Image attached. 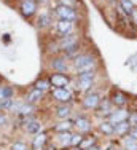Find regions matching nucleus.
<instances>
[{"mask_svg": "<svg viewBox=\"0 0 137 150\" xmlns=\"http://www.w3.org/2000/svg\"><path fill=\"white\" fill-rule=\"evenodd\" d=\"M93 80H94V72L88 70V72H80L78 75V85H80V90L88 91L93 86Z\"/></svg>", "mask_w": 137, "mask_h": 150, "instance_id": "nucleus-2", "label": "nucleus"}, {"mask_svg": "<svg viewBox=\"0 0 137 150\" xmlns=\"http://www.w3.org/2000/svg\"><path fill=\"white\" fill-rule=\"evenodd\" d=\"M26 129H27V133H30V134H40V131H42V125L38 123V121H30V123H27L26 125Z\"/></svg>", "mask_w": 137, "mask_h": 150, "instance_id": "nucleus-17", "label": "nucleus"}, {"mask_svg": "<svg viewBox=\"0 0 137 150\" xmlns=\"http://www.w3.org/2000/svg\"><path fill=\"white\" fill-rule=\"evenodd\" d=\"M72 150H83V149H80V147H73Z\"/></svg>", "mask_w": 137, "mask_h": 150, "instance_id": "nucleus-37", "label": "nucleus"}, {"mask_svg": "<svg viewBox=\"0 0 137 150\" xmlns=\"http://www.w3.org/2000/svg\"><path fill=\"white\" fill-rule=\"evenodd\" d=\"M42 98H43V91L34 90V91H30L27 94V102H37V101H40Z\"/></svg>", "mask_w": 137, "mask_h": 150, "instance_id": "nucleus-20", "label": "nucleus"}, {"mask_svg": "<svg viewBox=\"0 0 137 150\" xmlns=\"http://www.w3.org/2000/svg\"><path fill=\"white\" fill-rule=\"evenodd\" d=\"M118 5H120V10H123L126 15H131L132 10L136 8V5L132 3V0H118Z\"/></svg>", "mask_w": 137, "mask_h": 150, "instance_id": "nucleus-14", "label": "nucleus"}, {"mask_svg": "<svg viewBox=\"0 0 137 150\" xmlns=\"http://www.w3.org/2000/svg\"><path fill=\"white\" fill-rule=\"evenodd\" d=\"M53 98L59 102H68L72 99V94L67 88H54L53 90Z\"/></svg>", "mask_w": 137, "mask_h": 150, "instance_id": "nucleus-7", "label": "nucleus"}, {"mask_svg": "<svg viewBox=\"0 0 137 150\" xmlns=\"http://www.w3.org/2000/svg\"><path fill=\"white\" fill-rule=\"evenodd\" d=\"M124 149L126 150H137V141L132 139L131 136H128V137L124 139Z\"/></svg>", "mask_w": 137, "mask_h": 150, "instance_id": "nucleus-24", "label": "nucleus"}, {"mask_svg": "<svg viewBox=\"0 0 137 150\" xmlns=\"http://www.w3.org/2000/svg\"><path fill=\"white\" fill-rule=\"evenodd\" d=\"M57 32L62 35H67L72 32V21H67V19H59L57 23Z\"/></svg>", "mask_w": 137, "mask_h": 150, "instance_id": "nucleus-12", "label": "nucleus"}, {"mask_svg": "<svg viewBox=\"0 0 137 150\" xmlns=\"http://www.w3.org/2000/svg\"><path fill=\"white\" fill-rule=\"evenodd\" d=\"M49 83L54 88H66L68 85V77L64 74H53L49 78Z\"/></svg>", "mask_w": 137, "mask_h": 150, "instance_id": "nucleus-5", "label": "nucleus"}, {"mask_svg": "<svg viewBox=\"0 0 137 150\" xmlns=\"http://www.w3.org/2000/svg\"><path fill=\"white\" fill-rule=\"evenodd\" d=\"M75 126H77L78 133H89L93 128L91 121H89L88 118H85V117H78L77 121H75Z\"/></svg>", "mask_w": 137, "mask_h": 150, "instance_id": "nucleus-9", "label": "nucleus"}, {"mask_svg": "<svg viewBox=\"0 0 137 150\" xmlns=\"http://www.w3.org/2000/svg\"><path fill=\"white\" fill-rule=\"evenodd\" d=\"M32 112H34V105L32 104H21L19 110H18L19 115H30Z\"/></svg>", "mask_w": 137, "mask_h": 150, "instance_id": "nucleus-25", "label": "nucleus"}, {"mask_svg": "<svg viewBox=\"0 0 137 150\" xmlns=\"http://www.w3.org/2000/svg\"><path fill=\"white\" fill-rule=\"evenodd\" d=\"M59 141H61V144L62 145H68L70 144V141H72V134L68 133H59Z\"/></svg>", "mask_w": 137, "mask_h": 150, "instance_id": "nucleus-28", "label": "nucleus"}, {"mask_svg": "<svg viewBox=\"0 0 137 150\" xmlns=\"http://www.w3.org/2000/svg\"><path fill=\"white\" fill-rule=\"evenodd\" d=\"M5 121H6V118H5V117H3V115H2V113H0V125H3V123H5Z\"/></svg>", "mask_w": 137, "mask_h": 150, "instance_id": "nucleus-35", "label": "nucleus"}, {"mask_svg": "<svg viewBox=\"0 0 137 150\" xmlns=\"http://www.w3.org/2000/svg\"><path fill=\"white\" fill-rule=\"evenodd\" d=\"M13 96V90L10 86H0V101L2 99H10Z\"/></svg>", "mask_w": 137, "mask_h": 150, "instance_id": "nucleus-23", "label": "nucleus"}, {"mask_svg": "<svg viewBox=\"0 0 137 150\" xmlns=\"http://www.w3.org/2000/svg\"><path fill=\"white\" fill-rule=\"evenodd\" d=\"M56 15L61 19H67V21H75L77 19V13L72 6H66V5H59L56 8Z\"/></svg>", "mask_w": 137, "mask_h": 150, "instance_id": "nucleus-3", "label": "nucleus"}, {"mask_svg": "<svg viewBox=\"0 0 137 150\" xmlns=\"http://www.w3.org/2000/svg\"><path fill=\"white\" fill-rule=\"evenodd\" d=\"M128 136H131L132 139H136V141H137V126H131V129H129Z\"/></svg>", "mask_w": 137, "mask_h": 150, "instance_id": "nucleus-34", "label": "nucleus"}, {"mask_svg": "<svg viewBox=\"0 0 137 150\" xmlns=\"http://www.w3.org/2000/svg\"><path fill=\"white\" fill-rule=\"evenodd\" d=\"M100 101H102V99H100V96L97 94V93H89V94H86L85 99H83V105H85L86 109H96Z\"/></svg>", "mask_w": 137, "mask_h": 150, "instance_id": "nucleus-6", "label": "nucleus"}, {"mask_svg": "<svg viewBox=\"0 0 137 150\" xmlns=\"http://www.w3.org/2000/svg\"><path fill=\"white\" fill-rule=\"evenodd\" d=\"M35 10H37V3L34 2V0H23V3H21V13H23L24 16H32L35 13Z\"/></svg>", "mask_w": 137, "mask_h": 150, "instance_id": "nucleus-8", "label": "nucleus"}, {"mask_svg": "<svg viewBox=\"0 0 137 150\" xmlns=\"http://www.w3.org/2000/svg\"><path fill=\"white\" fill-rule=\"evenodd\" d=\"M93 145H96V137H94V136H89V137H85V139H83V142L80 144V149L88 150L89 147H93Z\"/></svg>", "mask_w": 137, "mask_h": 150, "instance_id": "nucleus-21", "label": "nucleus"}, {"mask_svg": "<svg viewBox=\"0 0 137 150\" xmlns=\"http://www.w3.org/2000/svg\"><path fill=\"white\" fill-rule=\"evenodd\" d=\"M129 121L128 123L131 125V126H137V112H132V113H129Z\"/></svg>", "mask_w": 137, "mask_h": 150, "instance_id": "nucleus-31", "label": "nucleus"}, {"mask_svg": "<svg viewBox=\"0 0 137 150\" xmlns=\"http://www.w3.org/2000/svg\"><path fill=\"white\" fill-rule=\"evenodd\" d=\"M49 23H51L49 15H42L40 18H38V21H37L38 27H46V26H49Z\"/></svg>", "mask_w": 137, "mask_h": 150, "instance_id": "nucleus-26", "label": "nucleus"}, {"mask_svg": "<svg viewBox=\"0 0 137 150\" xmlns=\"http://www.w3.org/2000/svg\"><path fill=\"white\" fill-rule=\"evenodd\" d=\"M46 141H48V137H46L45 134H37V137H35L34 142H32V144H34V149H35V150L42 149L43 145L46 144Z\"/></svg>", "mask_w": 137, "mask_h": 150, "instance_id": "nucleus-19", "label": "nucleus"}, {"mask_svg": "<svg viewBox=\"0 0 137 150\" xmlns=\"http://www.w3.org/2000/svg\"><path fill=\"white\" fill-rule=\"evenodd\" d=\"M129 118V112L128 110H124V109H120V110H117V112H112L110 115H109V121L112 125H118V123H121V121H128Z\"/></svg>", "mask_w": 137, "mask_h": 150, "instance_id": "nucleus-4", "label": "nucleus"}, {"mask_svg": "<svg viewBox=\"0 0 137 150\" xmlns=\"http://www.w3.org/2000/svg\"><path fill=\"white\" fill-rule=\"evenodd\" d=\"M70 107L66 105V104H62V105H59L56 109V117H59V118H67L68 115H70Z\"/></svg>", "mask_w": 137, "mask_h": 150, "instance_id": "nucleus-18", "label": "nucleus"}, {"mask_svg": "<svg viewBox=\"0 0 137 150\" xmlns=\"http://www.w3.org/2000/svg\"><path fill=\"white\" fill-rule=\"evenodd\" d=\"M99 131L105 136H112V134H115V126L110 121H102V123L99 125Z\"/></svg>", "mask_w": 137, "mask_h": 150, "instance_id": "nucleus-15", "label": "nucleus"}, {"mask_svg": "<svg viewBox=\"0 0 137 150\" xmlns=\"http://www.w3.org/2000/svg\"><path fill=\"white\" fill-rule=\"evenodd\" d=\"M88 150H100L99 147H97V145H93V147H89Z\"/></svg>", "mask_w": 137, "mask_h": 150, "instance_id": "nucleus-36", "label": "nucleus"}, {"mask_svg": "<svg viewBox=\"0 0 137 150\" xmlns=\"http://www.w3.org/2000/svg\"><path fill=\"white\" fill-rule=\"evenodd\" d=\"M129 129H131V125L128 121H121V123L115 125V133L118 136H124L126 133H129Z\"/></svg>", "mask_w": 137, "mask_h": 150, "instance_id": "nucleus-16", "label": "nucleus"}, {"mask_svg": "<svg viewBox=\"0 0 137 150\" xmlns=\"http://www.w3.org/2000/svg\"><path fill=\"white\" fill-rule=\"evenodd\" d=\"M49 86H51V83H49V80H38L37 83H35V90H40V91H45V90H48Z\"/></svg>", "mask_w": 137, "mask_h": 150, "instance_id": "nucleus-27", "label": "nucleus"}, {"mask_svg": "<svg viewBox=\"0 0 137 150\" xmlns=\"http://www.w3.org/2000/svg\"><path fill=\"white\" fill-rule=\"evenodd\" d=\"M51 66L54 70H57L59 74H62L67 70V61H66V58H54L51 61Z\"/></svg>", "mask_w": 137, "mask_h": 150, "instance_id": "nucleus-11", "label": "nucleus"}, {"mask_svg": "<svg viewBox=\"0 0 137 150\" xmlns=\"http://www.w3.org/2000/svg\"><path fill=\"white\" fill-rule=\"evenodd\" d=\"M83 136L78 133V134H72V141H70V145H73V147H80V144L83 142Z\"/></svg>", "mask_w": 137, "mask_h": 150, "instance_id": "nucleus-29", "label": "nucleus"}, {"mask_svg": "<svg viewBox=\"0 0 137 150\" xmlns=\"http://www.w3.org/2000/svg\"><path fill=\"white\" fill-rule=\"evenodd\" d=\"M11 150H27V145L24 142H14L11 145Z\"/></svg>", "mask_w": 137, "mask_h": 150, "instance_id": "nucleus-32", "label": "nucleus"}, {"mask_svg": "<svg viewBox=\"0 0 137 150\" xmlns=\"http://www.w3.org/2000/svg\"><path fill=\"white\" fill-rule=\"evenodd\" d=\"M94 64H96V61L91 54H80L73 61V66L78 72H88V70H91L94 67Z\"/></svg>", "mask_w": 137, "mask_h": 150, "instance_id": "nucleus-1", "label": "nucleus"}, {"mask_svg": "<svg viewBox=\"0 0 137 150\" xmlns=\"http://www.w3.org/2000/svg\"><path fill=\"white\" fill-rule=\"evenodd\" d=\"M129 18H131L132 24H134V26L137 27V6H136L134 10H132V13H131V15H129Z\"/></svg>", "mask_w": 137, "mask_h": 150, "instance_id": "nucleus-33", "label": "nucleus"}, {"mask_svg": "<svg viewBox=\"0 0 137 150\" xmlns=\"http://www.w3.org/2000/svg\"><path fill=\"white\" fill-rule=\"evenodd\" d=\"M0 109H2V105H0Z\"/></svg>", "mask_w": 137, "mask_h": 150, "instance_id": "nucleus-38", "label": "nucleus"}, {"mask_svg": "<svg viewBox=\"0 0 137 150\" xmlns=\"http://www.w3.org/2000/svg\"><path fill=\"white\" fill-rule=\"evenodd\" d=\"M112 104L117 105V107H124L126 104H128V98H126V94H123L121 91H113V94H112Z\"/></svg>", "mask_w": 137, "mask_h": 150, "instance_id": "nucleus-10", "label": "nucleus"}, {"mask_svg": "<svg viewBox=\"0 0 137 150\" xmlns=\"http://www.w3.org/2000/svg\"><path fill=\"white\" fill-rule=\"evenodd\" d=\"M112 105H113V104H112L110 99H104V101L99 102V105L96 107V110L99 113H107V115H110V113H112Z\"/></svg>", "mask_w": 137, "mask_h": 150, "instance_id": "nucleus-13", "label": "nucleus"}, {"mask_svg": "<svg viewBox=\"0 0 137 150\" xmlns=\"http://www.w3.org/2000/svg\"><path fill=\"white\" fill-rule=\"evenodd\" d=\"M70 128H72L70 121H62V123H59L54 126V131L56 133H67V131H70Z\"/></svg>", "mask_w": 137, "mask_h": 150, "instance_id": "nucleus-22", "label": "nucleus"}, {"mask_svg": "<svg viewBox=\"0 0 137 150\" xmlns=\"http://www.w3.org/2000/svg\"><path fill=\"white\" fill-rule=\"evenodd\" d=\"M0 105H2V109H11L13 99H2V101H0Z\"/></svg>", "mask_w": 137, "mask_h": 150, "instance_id": "nucleus-30", "label": "nucleus"}]
</instances>
